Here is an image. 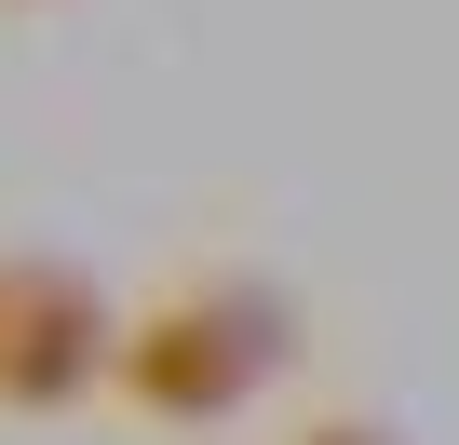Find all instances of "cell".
I'll return each instance as SVG.
<instances>
[{"mask_svg": "<svg viewBox=\"0 0 459 445\" xmlns=\"http://www.w3.org/2000/svg\"><path fill=\"white\" fill-rule=\"evenodd\" d=\"M108 338L122 311L95 297V270L0 244V418H68L108 391Z\"/></svg>", "mask_w": 459, "mask_h": 445, "instance_id": "obj_2", "label": "cell"}, {"mask_svg": "<svg viewBox=\"0 0 459 445\" xmlns=\"http://www.w3.org/2000/svg\"><path fill=\"white\" fill-rule=\"evenodd\" d=\"M298 351H311V311H298L271 270L216 257V270L162 284V297L108 338V391H122L149 432H230Z\"/></svg>", "mask_w": 459, "mask_h": 445, "instance_id": "obj_1", "label": "cell"}, {"mask_svg": "<svg viewBox=\"0 0 459 445\" xmlns=\"http://www.w3.org/2000/svg\"><path fill=\"white\" fill-rule=\"evenodd\" d=\"M0 14H55V0H0Z\"/></svg>", "mask_w": 459, "mask_h": 445, "instance_id": "obj_4", "label": "cell"}, {"mask_svg": "<svg viewBox=\"0 0 459 445\" xmlns=\"http://www.w3.org/2000/svg\"><path fill=\"white\" fill-rule=\"evenodd\" d=\"M298 445H405V432H392V418H311Z\"/></svg>", "mask_w": 459, "mask_h": 445, "instance_id": "obj_3", "label": "cell"}]
</instances>
